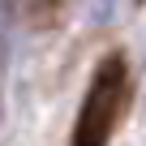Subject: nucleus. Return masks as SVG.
Returning a JSON list of instances; mask_svg holds the SVG:
<instances>
[{"label":"nucleus","instance_id":"f257e3e1","mask_svg":"<svg viewBox=\"0 0 146 146\" xmlns=\"http://www.w3.org/2000/svg\"><path fill=\"white\" fill-rule=\"evenodd\" d=\"M129 103V69L120 60H108L99 73H95V86L82 103V116H78V133H73V146H103L120 120Z\"/></svg>","mask_w":146,"mask_h":146}]
</instances>
